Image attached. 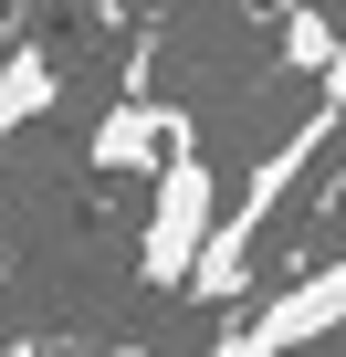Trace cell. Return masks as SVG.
Listing matches in <instances>:
<instances>
[{
    "instance_id": "6da1fadb",
    "label": "cell",
    "mask_w": 346,
    "mask_h": 357,
    "mask_svg": "<svg viewBox=\"0 0 346 357\" xmlns=\"http://www.w3.org/2000/svg\"><path fill=\"white\" fill-rule=\"evenodd\" d=\"M336 126H346V63H336V74H325V95L294 116V137H273V147L252 158V178H242V211H221V221H210V252H200V263H189V284H179L189 305H231V294L252 284V242H262V221L294 200V178H304V168L336 147Z\"/></svg>"
},
{
    "instance_id": "7a4b0ae2",
    "label": "cell",
    "mask_w": 346,
    "mask_h": 357,
    "mask_svg": "<svg viewBox=\"0 0 346 357\" xmlns=\"http://www.w3.org/2000/svg\"><path fill=\"white\" fill-rule=\"evenodd\" d=\"M210 221H221V168L200 158V137H179L157 158V200H147V231H136V284L179 294L189 263L210 252Z\"/></svg>"
},
{
    "instance_id": "3957f363",
    "label": "cell",
    "mask_w": 346,
    "mask_h": 357,
    "mask_svg": "<svg viewBox=\"0 0 346 357\" xmlns=\"http://www.w3.org/2000/svg\"><path fill=\"white\" fill-rule=\"evenodd\" d=\"M315 336H346V252H336L325 273L262 294L252 315H231V326L210 336V357H294V347H315Z\"/></svg>"
},
{
    "instance_id": "277c9868",
    "label": "cell",
    "mask_w": 346,
    "mask_h": 357,
    "mask_svg": "<svg viewBox=\"0 0 346 357\" xmlns=\"http://www.w3.org/2000/svg\"><path fill=\"white\" fill-rule=\"evenodd\" d=\"M179 137H189L179 116H168V105H147V95L126 84V95H116V116L95 126V147H84V158H95V168L116 178V168H157V158H168V147H179Z\"/></svg>"
},
{
    "instance_id": "5b68a950",
    "label": "cell",
    "mask_w": 346,
    "mask_h": 357,
    "mask_svg": "<svg viewBox=\"0 0 346 357\" xmlns=\"http://www.w3.org/2000/svg\"><path fill=\"white\" fill-rule=\"evenodd\" d=\"M32 116H53V53L42 43H11V53H0V147H11Z\"/></svg>"
}]
</instances>
